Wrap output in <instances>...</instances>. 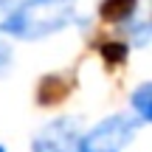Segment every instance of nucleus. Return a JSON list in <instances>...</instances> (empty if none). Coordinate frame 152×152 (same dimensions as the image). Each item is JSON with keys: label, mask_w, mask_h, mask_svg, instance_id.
<instances>
[{"label": "nucleus", "mask_w": 152, "mask_h": 152, "mask_svg": "<svg viewBox=\"0 0 152 152\" xmlns=\"http://www.w3.org/2000/svg\"><path fill=\"white\" fill-rule=\"evenodd\" d=\"M76 0H0V34L42 39L71 26Z\"/></svg>", "instance_id": "1"}, {"label": "nucleus", "mask_w": 152, "mask_h": 152, "mask_svg": "<svg viewBox=\"0 0 152 152\" xmlns=\"http://www.w3.org/2000/svg\"><path fill=\"white\" fill-rule=\"evenodd\" d=\"M130 104H132V113H135V118L141 121V124H147L152 118V85L149 82H141V85L132 90Z\"/></svg>", "instance_id": "6"}, {"label": "nucleus", "mask_w": 152, "mask_h": 152, "mask_svg": "<svg viewBox=\"0 0 152 152\" xmlns=\"http://www.w3.org/2000/svg\"><path fill=\"white\" fill-rule=\"evenodd\" d=\"M76 85V76L73 71H56V73H48L39 79V87H37V99L42 104H54L59 102V99H65L68 93H71V87Z\"/></svg>", "instance_id": "4"}, {"label": "nucleus", "mask_w": 152, "mask_h": 152, "mask_svg": "<svg viewBox=\"0 0 152 152\" xmlns=\"http://www.w3.org/2000/svg\"><path fill=\"white\" fill-rule=\"evenodd\" d=\"M138 127H144V124L138 118L124 115V113L110 115V118L99 121L93 130H87L85 135H79L76 152H121L135 138Z\"/></svg>", "instance_id": "2"}, {"label": "nucleus", "mask_w": 152, "mask_h": 152, "mask_svg": "<svg viewBox=\"0 0 152 152\" xmlns=\"http://www.w3.org/2000/svg\"><path fill=\"white\" fill-rule=\"evenodd\" d=\"M135 9H138V0H102L99 17L104 23H132Z\"/></svg>", "instance_id": "5"}, {"label": "nucleus", "mask_w": 152, "mask_h": 152, "mask_svg": "<svg viewBox=\"0 0 152 152\" xmlns=\"http://www.w3.org/2000/svg\"><path fill=\"white\" fill-rule=\"evenodd\" d=\"M127 39H130V48L135 45V48H144V45L149 42V23L147 20H138V23H130V28H127Z\"/></svg>", "instance_id": "8"}, {"label": "nucleus", "mask_w": 152, "mask_h": 152, "mask_svg": "<svg viewBox=\"0 0 152 152\" xmlns=\"http://www.w3.org/2000/svg\"><path fill=\"white\" fill-rule=\"evenodd\" d=\"M99 54L107 65H124L127 54H130V45L124 39H107V42H99Z\"/></svg>", "instance_id": "7"}, {"label": "nucleus", "mask_w": 152, "mask_h": 152, "mask_svg": "<svg viewBox=\"0 0 152 152\" xmlns=\"http://www.w3.org/2000/svg\"><path fill=\"white\" fill-rule=\"evenodd\" d=\"M9 62H11V45L0 37V71H3V68H9Z\"/></svg>", "instance_id": "9"}, {"label": "nucleus", "mask_w": 152, "mask_h": 152, "mask_svg": "<svg viewBox=\"0 0 152 152\" xmlns=\"http://www.w3.org/2000/svg\"><path fill=\"white\" fill-rule=\"evenodd\" d=\"M79 121L76 118H54L37 132L31 149L34 152H76L79 147Z\"/></svg>", "instance_id": "3"}, {"label": "nucleus", "mask_w": 152, "mask_h": 152, "mask_svg": "<svg viewBox=\"0 0 152 152\" xmlns=\"http://www.w3.org/2000/svg\"><path fill=\"white\" fill-rule=\"evenodd\" d=\"M0 152H6V149H3V147H0Z\"/></svg>", "instance_id": "10"}]
</instances>
